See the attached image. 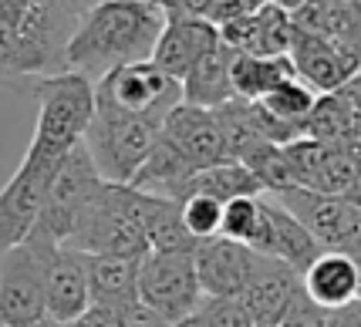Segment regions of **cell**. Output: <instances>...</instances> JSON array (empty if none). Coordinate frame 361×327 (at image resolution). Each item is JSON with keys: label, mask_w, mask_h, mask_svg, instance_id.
<instances>
[{"label": "cell", "mask_w": 361, "mask_h": 327, "mask_svg": "<svg viewBox=\"0 0 361 327\" xmlns=\"http://www.w3.org/2000/svg\"><path fill=\"white\" fill-rule=\"evenodd\" d=\"M162 27L166 7L152 0H98L75 24L64 47V71L98 81L122 64L152 61Z\"/></svg>", "instance_id": "6da1fadb"}, {"label": "cell", "mask_w": 361, "mask_h": 327, "mask_svg": "<svg viewBox=\"0 0 361 327\" xmlns=\"http://www.w3.org/2000/svg\"><path fill=\"white\" fill-rule=\"evenodd\" d=\"M75 24L64 0H0V78L34 81L64 71Z\"/></svg>", "instance_id": "7a4b0ae2"}, {"label": "cell", "mask_w": 361, "mask_h": 327, "mask_svg": "<svg viewBox=\"0 0 361 327\" xmlns=\"http://www.w3.org/2000/svg\"><path fill=\"white\" fill-rule=\"evenodd\" d=\"M152 196L122 183H98L88 203L81 206L78 219L64 247L78 253H98V257H145V216H149Z\"/></svg>", "instance_id": "3957f363"}, {"label": "cell", "mask_w": 361, "mask_h": 327, "mask_svg": "<svg viewBox=\"0 0 361 327\" xmlns=\"http://www.w3.org/2000/svg\"><path fill=\"white\" fill-rule=\"evenodd\" d=\"M31 94L37 101V122L24 156L41 162H64L68 152L81 145L85 128L94 115V81L78 71H58L47 78H34Z\"/></svg>", "instance_id": "277c9868"}, {"label": "cell", "mask_w": 361, "mask_h": 327, "mask_svg": "<svg viewBox=\"0 0 361 327\" xmlns=\"http://www.w3.org/2000/svg\"><path fill=\"white\" fill-rule=\"evenodd\" d=\"M162 122L152 118H135V115H118V111L94 109L92 122L85 128V152L92 156L94 169L105 183H122L128 186L132 175L139 172L145 156L152 152Z\"/></svg>", "instance_id": "5b68a950"}, {"label": "cell", "mask_w": 361, "mask_h": 327, "mask_svg": "<svg viewBox=\"0 0 361 327\" xmlns=\"http://www.w3.org/2000/svg\"><path fill=\"white\" fill-rule=\"evenodd\" d=\"M183 101V85L152 61L122 64L94 81V109L162 122Z\"/></svg>", "instance_id": "8992f818"}, {"label": "cell", "mask_w": 361, "mask_h": 327, "mask_svg": "<svg viewBox=\"0 0 361 327\" xmlns=\"http://www.w3.org/2000/svg\"><path fill=\"white\" fill-rule=\"evenodd\" d=\"M98 183H102V175L94 169L92 156L85 152V145H75L61 162V169L54 172V179L44 192V203H41V213H37V223H34L27 240L47 243V247H64L81 206L88 203V196L94 192Z\"/></svg>", "instance_id": "52a82bcc"}, {"label": "cell", "mask_w": 361, "mask_h": 327, "mask_svg": "<svg viewBox=\"0 0 361 327\" xmlns=\"http://www.w3.org/2000/svg\"><path fill=\"white\" fill-rule=\"evenodd\" d=\"M54 247L24 240L0 257V327H34L44 321V266Z\"/></svg>", "instance_id": "ba28073f"}, {"label": "cell", "mask_w": 361, "mask_h": 327, "mask_svg": "<svg viewBox=\"0 0 361 327\" xmlns=\"http://www.w3.org/2000/svg\"><path fill=\"white\" fill-rule=\"evenodd\" d=\"M139 300L169 324L200 311L203 290L192 253H145L139 266Z\"/></svg>", "instance_id": "9c48e42d"}, {"label": "cell", "mask_w": 361, "mask_h": 327, "mask_svg": "<svg viewBox=\"0 0 361 327\" xmlns=\"http://www.w3.org/2000/svg\"><path fill=\"white\" fill-rule=\"evenodd\" d=\"M58 169L61 162H41V159L24 156L17 172L4 183L0 189V257L31 236L44 192Z\"/></svg>", "instance_id": "30bf717a"}, {"label": "cell", "mask_w": 361, "mask_h": 327, "mask_svg": "<svg viewBox=\"0 0 361 327\" xmlns=\"http://www.w3.org/2000/svg\"><path fill=\"white\" fill-rule=\"evenodd\" d=\"M274 199L283 209H290L304 223V230L324 249H348V253L358 249V206H351L345 196L294 186L283 189V192H274Z\"/></svg>", "instance_id": "8fae6325"}, {"label": "cell", "mask_w": 361, "mask_h": 327, "mask_svg": "<svg viewBox=\"0 0 361 327\" xmlns=\"http://www.w3.org/2000/svg\"><path fill=\"white\" fill-rule=\"evenodd\" d=\"M192 264H196L203 300H236L253 280L264 257L243 243H236V240L213 236L192 249Z\"/></svg>", "instance_id": "7c38bea8"}, {"label": "cell", "mask_w": 361, "mask_h": 327, "mask_svg": "<svg viewBox=\"0 0 361 327\" xmlns=\"http://www.w3.org/2000/svg\"><path fill=\"white\" fill-rule=\"evenodd\" d=\"M290 64L314 94H334L341 85L361 71V51H345L314 34H300L294 27V44H290Z\"/></svg>", "instance_id": "4fadbf2b"}, {"label": "cell", "mask_w": 361, "mask_h": 327, "mask_svg": "<svg viewBox=\"0 0 361 327\" xmlns=\"http://www.w3.org/2000/svg\"><path fill=\"white\" fill-rule=\"evenodd\" d=\"M162 139L173 142L192 169L226 162V142H223V125L216 118V109H200V105L179 101L162 118Z\"/></svg>", "instance_id": "5bb4252c"}, {"label": "cell", "mask_w": 361, "mask_h": 327, "mask_svg": "<svg viewBox=\"0 0 361 327\" xmlns=\"http://www.w3.org/2000/svg\"><path fill=\"white\" fill-rule=\"evenodd\" d=\"M250 249L260 257L294 266L298 273H304L324 253V247L304 230V223L290 209H283L274 196H264V226H260Z\"/></svg>", "instance_id": "9a60e30c"}, {"label": "cell", "mask_w": 361, "mask_h": 327, "mask_svg": "<svg viewBox=\"0 0 361 327\" xmlns=\"http://www.w3.org/2000/svg\"><path fill=\"white\" fill-rule=\"evenodd\" d=\"M220 44V27L209 24L206 17H189V14H166V27L159 34L156 51H152V64L162 68L169 78L183 81L189 68L209 54Z\"/></svg>", "instance_id": "2e32d148"}, {"label": "cell", "mask_w": 361, "mask_h": 327, "mask_svg": "<svg viewBox=\"0 0 361 327\" xmlns=\"http://www.w3.org/2000/svg\"><path fill=\"white\" fill-rule=\"evenodd\" d=\"M92 307L85 253L71 247H54L44 266V314L51 321L71 324Z\"/></svg>", "instance_id": "e0dca14e"}, {"label": "cell", "mask_w": 361, "mask_h": 327, "mask_svg": "<svg viewBox=\"0 0 361 327\" xmlns=\"http://www.w3.org/2000/svg\"><path fill=\"white\" fill-rule=\"evenodd\" d=\"M300 290V273L294 266L281 264L264 257V264L257 266L253 280L247 283V290L236 297L240 307L250 314V321L257 327H274L283 317V311L290 307L294 294Z\"/></svg>", "instance_id": "ac0fdd59"}, {"label": "cell", "mask_w": 361, "mask_h": 327, "mask_svg": "<svg viewBox=\"0 0 361 327\" xmlns=\"http://www.w3.org/2000/svg\"><path fill=\"white\" fill-rule=\"evenodd\" d=\"M300 290L324 311L348 307L358 300V264L348 249H324L314 264L300 273Z\"/></svg>", "instance_id": "d6986e66"}, {"label": "cell", "mask_w": 361, "mask_h": 327, "mask_svg": "<svg viewBox=\"0 0 361 327\" xmlns=\"http://www.w3.org/2000/svg\"><path fill=\"white\" fill-rule=\"evenodd\" d=\"M88 266V297L94 307L122 311L139 300V266L142 257H98L85 253Z\"/></svg>", "instance_id": "ffe728a7"}, {"label": "cell", "mask_w": 361, "mask_h": 327, "mask_svg": "<svg viewBox=\"0 0 361 327\" xmlns=\"http://www.w3.org/2000/svg\"><path fill=\"white\" fill-rule=\"evenodd\" d=\"M300 34H314L345 51H361V4L355 0H307L294 14Z\"/></svg>", "instance_id": "44dd1931"}, {"label": "cell", "mask_w": 361, "mask_h": 327, "mask_svg": "<svg viewBox=\"0 0 361 327\" xmlns=\"http://www.w3.org/2000/svg\"><path fill=\"white\" fill-rule=\"evenodd\" d=\"M192 172L196 169L186 162V156H183L169 139H162V132H159L152 152L145 156V162H142L139 172L132 175L128 186L145 192V196H159V199L179 203V199L186 196V186H189V179H192Z\"/></svg>", "instance_id": "7402d4cb"}, {"label": "cell", "mask_w": 361, "mask_h": 327, "mask_svg": "<svg viewBox=\"0 0 361 327\" xmlns=\"http://www.w3.org/2000/svg\"><path fill=\"white\" fill-rule=\"evenodd\" d=\"M230 61L233 51L223 44H216L209 54H203L200 61L189 68V75L183 85V101L186 105H200V109H220L233 98V85H230Z\"/></svg>", "instance_id": "603a6c76"}, {"label": "cell", "mask_w": 361, "mask_h": 327, "mask_svg": "<svg viewBox=\"0 0 361 327\" xmlns=\"http://www.w3.org/2000/svg\"><path fill=\"white\" fill-rule=\"evenodd\" d=\"M283 78H294L290 58H264V54H240V51H233L230 85H233V98H240V101H260Z\"/></svg>", "instance_id": "cb8c5ba5"}, {"label": "cell", "mask_w": 361, "mask_h": 327, "mask_svg": "<svg viewBox=\"0 0 361 327\" xmlns=\"http://www.w3.org/2000/svg\"><path fill=\"white\" fill-rule=\"evenodd\" d=\"M189 192L213 196L216 203H230V199H240V196H264L257 175H253L243 162H233V159L216 162V166H206V169H196L186 186V196ZM186 196H183V199H186ZM183 199H179V203H183Z\"/></svg>", "instance_id": "d4e9b609"}, {"label": "cell", "mask_w": 361, "mask_h": 327, "mask_svg": "<svg viewBox=\"0 0 361 327\" xmlns=\"http://www.w3.org/2000/svg\"><path fill=\"white\" fill-rule=\"evenodd\" d=\"M145 240H149V253H192L200 247L183 223L179 203L159 199V196H152L149 216H145Z\"/></svg>", "instance_id": "484cf974"}, {"label": "cell", "mask_w": 361, "mask_h": 327, "mask_svg": "<svg viewBox=\"0 0 361 327\" xmlns=\"http://www.w3.org/2000/svg\"><path fill=\"white\" fill-rule=\"evenodd\" d=\"M317 98H321V94H314L304 81L298 78V75H294V78L277 81L257 105L267 111L274 122L287 125V128H298L300 135H304V122H307V115H311Z\"/></svg>", "instance_id": "4316f807"}, {"label": "cell", "mask_w": 361, "mask_h": 327, "mask_svg": "<svg viewBox=\"0 0 361 327\" xmlns=\"http://www.w3.org/2000/svg\"><path fill=\"white\" fill-rule=\"evenodd\" d=\"M260 226H264V196H240V199L223 203V240H236L243 247H253Z\"/></svg>", "instance_id": "83f0119b"}, {"label": "cell", "mask_w": 361, "mask_h": 327, "mask_svg": "<svg viewBox=\"0 0 361 327\" xmlns=\"http://www.w3.org/2000/svg\"><path fill=\"white\" fill-rule=\"evenodd\" d=\"M179 213H183V223H186L189 236H192L196 243L220 236L223 203H216L213 196H203V192H189L186 199L179 203Z\"/></svg>", "instance_id": "f1b7e54d"}, {"label": "cell", "mask_w": 361, "mask_h": 327, "mask_svg": "<svg viewBox=\"0 0 361 327\" xmlns=\"http://www.w3.org/2000/svg\"><path fill=\"white\" fill-rule=\"evenodd\" d=\"M277 327H328V311L317 307L304 290H298L294 300H290V307H287L283 317L277 321Z\"/></svg>", "instance_id": "f546056e"}, {"label": "cell", "mask_w": 361, "mask_h": 327, "mask_svg": "<svg viewBox=\"0 0 361 327\" xmlns=\"http://www.w3.org/2000/svg\"><path fill=\"white\" fill-rule=\"evenodd\" d=\"M206 327H257L250 314L240 307V300H203L200 304Z\"/></svg>", "instance_id": "4dcf8cb0"}, {"label": "cell", "mask_w": 361, "mask_h": 327, "mask_svg": "<svg viewBox=\"0 0 361 327\" xmlns=\"http://www.w3.org/2000/svg\"><path fill=\"white\" fill-rule=\"evenodd\" d=\"M334 98H338V105L345 109L348 122L355 128V139L361 142V71L348 81V85H341V88L334 92Z\"/></svg>", "instance_id": "1f68e13d"}, {"label": "cell", "mask_w": 361, "mask_h": 327, "mask_svg": "<svg viewBox=\"0 0 361 327\" xmlns=\"http://www.w3.org/2000/svg\"><path fill=\"white\" fill-rule=\"evenodd\" d=\"M118 324L122 327H173L162 314H156L149 304H142V300H135V304H128V307L118 311Z\"/></svg>", "instance_id": "d6a6232c"}, {"label": "cell", "mask_w": 361, "mask_h": 327, "mask_svg": "<svg viewBox=\"0 0 361 327\" xmlns=\"http://www.w3.org/2000/svg\"><path fill=\"white\" fill-rule=\"evenodd\" d=\"M68 327H122L118 324V311H109V307H88V311L75 317Z\"/></svg>", "instance_id": "836d02e7"}, {"label": "cell", "mask_w": 361, "mask_h": 327, "mask_svg": "<svg viewBox=\"0 0 361 327\" xmlns=\"http://www.w3.org/2000/svg\"><path fill=\"white\" fill-rule=\"evenodd\" d=\"M270 7H277V11H283V14H298L300 7H304V4H307V0H267Z\"/></svg>", "instance_id": "e575fe53"}, {"label": "cell", "mask_w": 361, "mask_h": 327, "mask_svg": "<svg viewBox=\"0 0 361 327\" xmlns=\"http://www.w3.org/2000/svg\"><path fill=\"white\" fill-rule=\"evenodd\" d=\"M94 4H98V0H64V7H68L75 17H81L88 7H94Z\"/></svg>", "instance_id": "d590c367"}, {"label": "cell", "mask_w": 361, "mask_h": 327, "mask_svg": "<svg viewBox=\"0 0 361 327\" xmlns=\"http://www.w3.org/2000/svg\"><path fill=\"white\" fill-rule=\"evenodd\" d=\"M173 327H206V321H203V314L196 311V314H189V317H183V321H176Z\"/></svg>", "instance_id": "8d00e7d4"}, {"label": "cell", "mask_w": 361, "mask_h": 327, "mask_svg": "<svg viewBox=\"0 0 361 327\" xmlns=\"http://www.w3.org/2000/svg\"><path fill=\"white\" fill-rule=\"evenodd\" d=\"M345 199H348L351 206H358V209H361V175L355 179V186H351V189L345 192Z\"/></svg>", "instance_id": "74e56055"}, {"label": "cell", "mask_w": 361, "mask_h": 327, "mask_svg": "<svg viewBox=\"0 0 361 327\" xmlns=\"http://www.w3.org/2000/svg\"><path fill=\"white\" fill-rule=\"evenodd\" d=\"M355 253V264H358V300H361V249H351Z\"/></svg>", "instance_id": "f35d334b"}, {"label": "cell", "mask_w": 361, "mask_h": 327, "mask_svg": "<svg viewBox=\"0 0 361 327\" xmlns=\"http://www.w3.org/2000/svg\"><path fill=\"white\" fill-rule=\"evenodd\" d=\"M34 327H68V324H61V321H51V317H44V321H37Z\"/></svg>", "instance_id": "ab89813d"}, {"label": "cell", "mask_w": 361, "mask_h": 327, "mask_svg": "<svg viewBox=\"0 0 361 327\" xmlns=\"http://www.w3.org/2000/svg\"><path fill=\"white\" fill-rule=\"evenodd\" d=\"M355 4H361V0H355Z\"/></svg>", "instance_id": "60d3db41"}, {"label": "cell", "mask_w": 361, "mask_h": 327, "mask_svg": "<svg viewBox=\"0 0 361 327\" xmlns=\"http://www.w3.org/2000/svg\"><path fill=\"white\" fill-rule=\"evenodd\" d=\"M358 149H361V142H358Z\"/></svg>", "instance_id": "b9f144b4"}, {"label": "cell", "mask_w": 361, "mask_h": 327, "mask_svg": "<svg viewBox=\"0 0 361 327\" xmlns=\"http://www.w3.org/2000/svg\"><path fill=\"white\" fill-rule=\"evenodd\" d=\"M274 327H277V324H274Z\"/></svg>", "instance_id": "7bdbcfd3"}]
</instances>
